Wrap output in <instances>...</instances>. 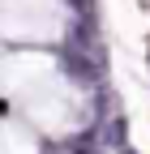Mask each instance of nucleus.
<instances>
[{
  "instance_id": "f03ea898",
  "label": "nucleus",
  "mask_w": 150,
  "mask_h": 154,
  "mask_svg": "<svg viewBox=\"0 0 150 154\" xmlns=\"http://www.w3.org/2000/svg\"><path fill=\"white\" fill-rule=\"evenodd\" d=\"M116 154H137V150H133V146H120V150H116Z\"/></svg>"
},
{
  "instance_id": "f257e3e1",
  "label": "nucleus",
  "mask_w": 150,
  "mask_h": 154,
  "mask_svg": "<svg viewBox=\"0 0 150 154\" xmlns=\"http://www.w3.org/2000/svg\"><path fill=\"white\" fill-rule=\"evenodd\" d=\"M99 137H103L107 146H116V150H120V146H129V141H124V116H111V120L103 124V133H99Z\"/></svg>"
}]
</instances>
